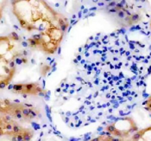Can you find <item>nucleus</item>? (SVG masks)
Here are the masks:
<instances>
[{
    "label": "nucleus",
    "instance_id": "obj_1",
    "mask_svg": "<svg viewBox=\"0 0 151 141\" xmlns=\"http://www.w3.org/2000/svg\"><path fill=\"white\" fill-rule=\"evenodd\" d=\"M105 130L109 135L118 139H127L138 131V127L133 119L127 117L117 119L113 124L108 126Z\"/></svg>",
    "mask_w": 151,
    "mask_h": 141
},
{
    "label": "nucleus",
    "instance_id": "obj_2",
    "mask_svg": "<svg viewBox=\"0 0 151 141\" xmlns=\"http://www.w3.org/2000/svg\"><path fill=\"white\" fill-rule=\"evenodd\" d=\"M122 141H151V126L137 131L127 139H122Z\"/></svg>",
    "mask_w": 151,
    "mask_h": 141
},
{
    "label": "nucleus",
    "instance_id": "obj_4",
    "mask_svg": "<svg viewBox=\"0 0 151 141\" xmlns=\"http://www.w3.org/2000/svg\"><path fill=\"white\" fill-rule=\"evenodd\" d=\"M144 104H145V106H146V108L151 113V96L148 99V101H147Z\"/></svg>",
    "mask_w": 151,
    "mask_h": 141
},
{
    "label": "nucleus",
    "instance_id": "obj_3",
    "mask_svg": "<svg viewBox=\"0 0 151 141\" xmlns=\"http://www.w3.org/2000/svg\"><path fill=\"white\" fill-rule=\"evenodd\" d=\"M90 141H122V139H118V138L113 137L109 134H107V135L103 134V135L98 136L97 138H94L93 140Z\"/></svg>",
    "mask_w": 151,
    "mask_h": 141
}]
</instances>
